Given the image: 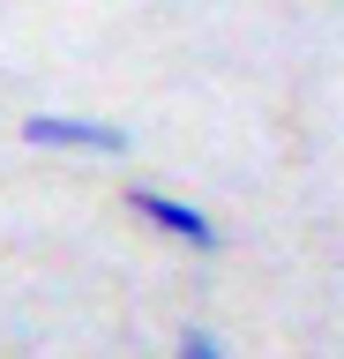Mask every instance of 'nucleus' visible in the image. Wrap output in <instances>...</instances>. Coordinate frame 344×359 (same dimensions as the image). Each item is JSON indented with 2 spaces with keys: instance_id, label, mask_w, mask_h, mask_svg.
I'll return each mask as SVG.
<instances>
[{
  "instance_id": "1",
  "label": "nucleus",
  "mask_w": 344,
  "mask_h": 359,
  "mask_svg": "<svg viewBox=\"0 0 344 359\" xmlns=\"http://www.w3.org/2000/svg\"><path fill=\"white\" fill-rule=\"evenodd\" d=\"M128 210H135V217H150L158 232H172L180 247H195V255H217V247H225L217 217H202L195 202H172V195H158V187H128Z\"/></svg>"
},
{
  "instance_id": "3",
  "label": "nucleus",
  "mask_w": 344,
  "mask_h": 359,
  "mask_svg": "<svg viewBox=\"0 0 344 359\" xmlns=\"http://www.w3.org/2000/svg\"><path fill=\"white\" fill-rule=\"evenodd\" d=\"M180 359H225V344L209 330H180Z\"/></svg>"
},
{
  "instance_id": "2",
  "label": "nucleus",
  "mask_w": 344,
  "mask_h": 359,
  "mask_svg": "<svg viewBox=\"0 0 344 359\" xmlns=\"http://www.w3.org/2000/svg\"><path fill=\"white\" fill-rule=\"evenodd\" d=\"M23 142H38V150H105V157H120L128 150V128H113V120H68V112H30Z\"/></svg>"
}]
</instances>
